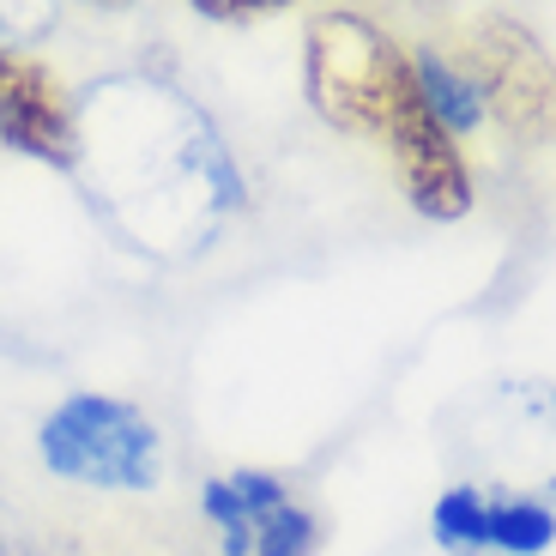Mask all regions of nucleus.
Listing matches in <instances>:
<instances>
[{
	"label": "nucleus",
	"mask_w": 556,
	"mask_h": 556,
	"mask_svg": "<svg viewBox=\"0 0 556 556\" xmlns=\"http://www.w3.org/2000/svg\"><path fill=\"white\" fill-rule=\"evenodd\" d=\"M435 539L459 556H539L556 544V515L532 496H490L478 484H454L430 515Z\"/></svg>",
	"instance_id": "7"
},
{
	"label": "nucleus",
	"mask_w": 556,
	"mask_h": 556,
	"mask_svg": "<svg viewBox=\"0 0 556 556\" xmlns=\"http://www.w3.org/2000/svg\"><path fill=\"white\" fill-rule=\"evenodd\" d=\"M224 556H315L320 520L273 472H224L200 496Z\"/></svg>",
	"instance_id": "6"
},
{
	"label": "nucleus",
	"mask_w": 556,
	"mask_h": 556,
	"mask_svg": "<svg viewBox=\"0 0 556 556\" xmlns=\"http://www.w3.org/2000/svg\"><path fill=\"white\" fill-rule=\"evenodd\" d=\"M412 79V55L376 18L333 7L315 13L303 30V98L333 134L381 139L393 103Z\"/></svg>",
	"instance_id": "2"
},
{
	"label": "nucleus",
	"mask_w": 556,
	"mask_h": 556,
	"mask_svg": "<svg viewBox=\"0 0 556 556\" xmlns=\"http://www.w3.org/2000/svg\"><path fill=\"white\" fill-rule=\"evenodd\" d=\"M0 146L49 169L73 164V98L25 49H0Z\"/></svg>",
	"instance_id": "8"
},
{
	"label": "nucleus",
	"mask_w": 556,
	"mask_h": 556,
	"mask_svg": "<svg viewBox=\"0 0 556 556\" xmlns=\"http://www.w3.org/2000/svg\"><path fill=\"white\" fill-rule=\"evenodd\" d=\"M61 0H0V49H30L55 30Z\"/></svg>",
	"instance_id": "10"
},
{
	"label": "nucleus",
	"mask_w": 556,
	"mask_h": 556,
	"mask_svg": "<svg viewBox=\"0 0 556 556\" xmlns=\"http://www.w3.org/2000/svg\"><path fill=\"white\" fill-rule=\"evenodd\" d=\"M381 146H388L393 169H400V188L424 218L454 224L472 212L478 188H472V164L459 152V134L442 122V115L424 103L417 79H405L400 103H393L388 127H381Z\"/></svg>",
	"instance_id": "5"
},
{
	"label": "nucleus",
	"mask_w": 556,
	"mask_h": 556,
	"mask_svg": "<svg viewBox=\"0 0 556 556\" xmlns=\"http://www.w3.org/2000/svg\"><path fill=\"white\" fill-rule=\"evenodd\" d=\"M484 115L515 139V146H551L556 139V61L520 18H484L472 30V61Z\"/></svg>",
	"instance_id": "4"
},
{
	"label": "nucleus",
	"mask_w": 556,
	"mask_h": 556,
	"mask_svg": "<svg viewBox=\"0 0 556 556\" xmlns=\"http://www.w3.org/2000/svg\"><path fill=\"white\" fill-rule=\"evenodd\" d=\"M0 556H42V539L30 532V520L13 502H0Z\"/></svg>",
	"instance_id": "12"
},
{
	"label": "nucleus",
	"mask_w": 556,
	"mask_h": 556,
	"mask_svg": "<svg viewBox=\"0 0 556 556\" xmlns=\"http://www.w3.org/2000/svg\"><path fill=\"white\" fill-rule=\"evenodd\" d=\"M291 0H194V13L218 18V25H249V18H266V13H285Z\"/></svg>",
	"instance_id": "11"
},
{
	"label": "nucleus",
	"mask_w": 556,
	"mask_h": 556,
	"mask_svg": "<svg viewBox=\"0 0 556 556\" xmlns=\"http://www.w3.org/2000/svg\"><path fill=\"white\" fill-rule=\"evenodd\" d=\"M73 176L139 254H200L242 206V176L212 115L152 73H110L73 98Z\"/></svg>",
	"instance_id": "1"
},
{
	"label": "nucleus",
	"mask_w": 556,
	"mask_h": 556,
	"mask_svg": "<svg viewBox=\"0 0 556 556\" xmlns=\"http://www.w3.org/2000/svg\"><path fill=\"white\" fill-rule=\"evenodd\" d=\"M42 466L67 484L91 490H157L164 478V435L139 405L110 393H73L37 430Z\"/></svg>",
	"instance_id": "3"
},
{
	"label": "nucleus",
	"mask_w": 556,
	"mask_h": 556,
	"mask_svg": "<svg viewBox=\"0 0 556 556\" xmlns=\"http://www.w3.org/2000/svg\"><path fill=\"white\" fill-rule=\"evenodd\" d=\"M412 79L417 91H424V103H430L435 115H442L454 134H472L478 122H484V103H478V85L466 67H454L447 55H435V49H424V55H412Z\"/></svg>",
	"instance_id": "9"
},
{
	"label": "nucleus",
	"mask_w": 556,
	"mask_h": 556,
	"mask_svg": "<svg viewBox=\"0 0 556 556\" xmlns=\"http://www.w3.org/2000/svg\"><path fill=\"white\" fill-rule=\"evenodd\" d=\"M85 7H103V13H122V7H134V0H85Z\"/></svg>",
	"instance_id": "13"
}]
</instances>
